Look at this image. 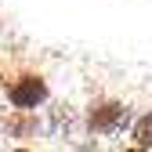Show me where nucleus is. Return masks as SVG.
Segmentation results:
<instances>
[{
  "label": "nucleus",
  "mask_w": 152,
  "mask_h": 152,
  "mask_svg": "<svg viewBox=\"0 0 152 152\" xmlns=\"http://www.w3.org/2000/svg\"><path fill=\"white\" fill-rule=\"evenodd\" d=\"M83 127L91 134H120V130L130 127V105L116 102V98H98V102L87 105Z\"/></svg>",
  "instance_id": "nucleus-1"
},
{
  "label": "nucleus",
  "mask_w": 152,
  "mask_h": 152,
  "mask_svg": "<svg viewBox=\"0 0 152 152\" xmlns=\"http://www.w3.org/2000/svg\"><path fill=\"white\" fill-rule=\"evenodd\" d=\"M4 91H7V102L15 109H40L51 94V87L40 72H15V76H7Z\"/></svg>",
  "instance_id": "nucleus-2"
},
{
  "label": "nucleus",
  "mask_w": 152,
  "mask_h": 152,
  "mask_svg": "<svg viewBox=\"0 0 152 152\" xmlns=\"http://www.w3.org/2000/svg\"><path fill=\"white\" fill-rule=\"evenodd\" d=\"M130 148H152V109L130 123Z\"/></svg>",
  "instance_id": "nucleus-3"
}]
</instances>
